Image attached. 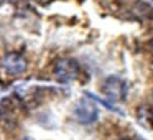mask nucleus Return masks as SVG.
<instances>
[{
  "instance_id": "obj_1",
  "label": "nucleus",
  "mask_w": 153,
  "mask_h": 140,
  "mask_svg": "<svg viewBox=\"0 0 153 140\" xmlns=\"http://www.w3.org/2000/svg\"><path fill=\"white\" fill-rule=\"evenodd\" d=\"M102 92L112 102H123L128 94V86L123 79L117 76H109L102 83Z\"/></svg>"
},
{
  "instance_id": "obj_2",
  "label": "nucleus",
  "mask_w": 153,
  "mask_h": 140,
  "mask_svg": "<svg viewBox=\"0 0 153 140\" xmlns=\"http://www.w3.org/2000/svg\"><path fill=\"white\" fill-rule=\"evenodd\" d=\"M54 77L61 83H69L79 77L81 74V66L76 60H71V58H64V60L56 61L54 64Z\"/></svg>"
},
{
  "instance_id": "obj_3",
  "label": "nucleus",
  "mask_w": 153,
  "mask_h": 140,
  "mask_svg": "<svg viewBox=\"0 0 153 140\" xmlns=\"http://www.w3.org/2000/svg\"><path fill=\"white\" fill-rule=\"evenodd\" d=\"M74 117L79 124L82 125H91L99 119V109L96 104L87 97V99H81L74 107Z\"/></svg>"
},
{
  "instance_id": "obj_4",
  "label": "nucleus",
  "mask_w": 153,
  "mask_h": 140,
  "mask_svg": "<svg viewBox=\"0 0 153 140\" xmlns=\"http://www.w3.org/2000/svg\"><path fill=\"white\" fill-rule=\"evenodd\" d=\"M2 66L12 76H18V74L27 71V60L22 56L20 53H8L5 54V58L2 60Z\"/></svg>"
},
{
  "instance_id": "obj_5",
  "label": "nucleus",
  "mask_w": 153,
  "mask_h": 140,
  "mask_svg": "<svg viewBox=\"0 0 153 140\" xmlns=\"http://www.w3.org/2000/svg\"><path fill=\"white\" fill-rule=\"evenodd\" d=\"M18 122V110L15 106L13 99L7 97L4 99V102L0 104V124L5 125L7 129L15 127V124Z\"/></svg>"
},
{
  "instance_id": "obj_6",
  "label": "nucleus",
  "mask_w": 153,
  "mask_h": 140,
  "mask_svg": "<svg viewBox=\"0 0 153 140\" xmlns=\"http://www.w3.org/2000/svg\"><path fill=\"white\" fill-rule=\"evenodd\" d=\"M137 119L143 127L153 130V107L152 106H142L137 110Z\"/></svg>"
},
{
  "instance_id": "obj_7",
  "label": "nucleus",
  "mask_w": 153,
  "mask_h": 140,
  "mask_svg": "<svg viewBox=\"0 0 153 140\" xmlns=\"http://www.w3.org/2000/svg\"><path fill=\"white\" fill-rule=\"evenodd\" d=\"M117 140H142V139H130V137H122V139H117Z\"/></svg>"
}]
</instances>
